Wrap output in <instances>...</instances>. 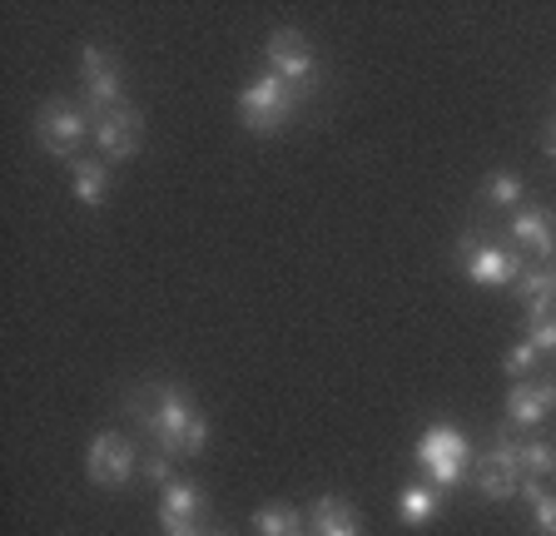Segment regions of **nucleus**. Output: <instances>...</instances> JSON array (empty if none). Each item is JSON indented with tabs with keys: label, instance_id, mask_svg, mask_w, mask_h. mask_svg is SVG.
<instances>
[{
	"label": "nucleus",
	"instance_id": "5",
	"mask_svg": "<svg viewBox=\"0 0 556 536\" xmlns=\"http://www.w3.org/2000/svg\"><path fill=\"white\" fill-rule=\"evenodd\" d=\"M521 477H527V467H521V443H511L507 432H497V437H492V447L482 452L477 487H482L486 501H511L521 492Z\"/></svg>",
	"mask_w": 556,
	"mask_h": 536
},
{
	"label": "nucleus",
	"instance_id": "1",
	"mask_svg": "<svg viewBox=\"0 0 556 536\" xmlns=\"http://www.w3.org/2000/svg\"><path fill=\"white\" fill-rule=\"evenodd\" d=\"M129 412H135V422L154 437V447L169 457H194L204 452L208 443V418L189 403L185 387H174V383H144L129 393L125 403Z\"/></svg>",
	"mask_w": 556,
	"mask_h": 536
},
{
	"label": "nucleus",
	"instance_id": "22",
	"mask_svg": "<svg viewBox=\"0 0 556 536\" xmlns=\"http://www.w3.org/2000/svg\"><path fill=\"white\" fill-rule=\"evenodd\" d=\"M536 362H542V353H536V343L527 339V343H517V348L507 353V373L517 378V383H527V373H532Z\"/></svg>",
	"mask_w": 556,
	"mask_h": 536
},
{
	"label": "nucleus",
	"instance_id": "20",
	"mask_svg": "<svg viewBox=\"0 0 556 536\" xmlns=\"http://www.w3.org/2000/svg\"><path fill=\"white\" fill-rule=\"evenodd\" d=\"M521 467H527V477H552L556 472V437L521 443Z\"/></svg>",
	"mask_w": 556,
	"mask_h": 536
},
{
	"label": "nucleus",
	"instance_id": "10",
	"mask_svg": "<svg viewBox=\"0 0 556 536\" xmlns=\"http://www.w3.org/2000/svg\"><path fill=\"white\" fill-rule=\"evenodd\" d=\"M94 150L104 154V159H135L139 144H144V115H139L135 105H119L110 110V115L94 119Z\"/></svg>",
	"mask_w": 556,
	"mask_h": 536
},
{
	"label": "nucleus",
	"instance_id": "25",
	"mask_svg": "<svg viewBox=\"0 0 556 536\" xmlns=\"http://www.w3.org/2000/svg\"><path fill=\"white\" fill-rule=\"evenodd\" d=\"M542 150L556 159V119H552V125H546V140H542Z\"/></svg>",
	"mask_w": 556,
	"mask_h": 536
},
{
	"label": "nucleus",
	"instance_id": "8",
	"mask_svg": "<svg viewBox=\"0 0 556 536\" xmlns=\"http://www.w3.org/2000/svg\"><path fill=\"white\" fill-rule=\"evenodd\" d=\"M135 467H139V457L125 432H100L90 443V452H85V472H90L94 487H129Z\"/></svg>",
	"mask_w": 556,
	"mask_h": 536
},
{
	"label": "nucleus",
	"instance_id": "11",
	"mask_svg": "<svg viewBox=\"0 0 556 536\" xmlns=\"http://www.w3.org/2000/svg\"><path fill=\"white\" fill-rule=\"evenodd\" d=\"M552 412H556V378L552 383H511L507 393L511 427H542Z\"/></svg>",
	"mask_w": 556,
	"mask_h": 536
},
{
	"label": "nucleus",
	"instance_id": "2",
	"mask_svg": "<svg viewBox=\"0 0 556 536\" xmlns=\"http://www.w3.org/2000/svg\"><path fill=\"white\" fill-rule=\"evenodd\" d=\"M413 457H417V467H422V477H428L432 487L452 492L467 477V467H472V443H467L457 427H447V422H432V427L417 437Z\"/></svg>",
	"mask_w": 556,
	"mask_h": 536
},
{
	"label": "nucleus",
	"instance_id": "26",
	"mask_svg": "<svg viewBox=\"0 0 556 536\" xmlns=\"http://www.w3.org/2000/svg\"><path fill=\"white\" fill-rule=\"evenodd\" d=\"M208 536H229V532H208Z\"/></svg>",
	"mask_w": 556,
	"mask_h": 536
},
{
	"label": "nucleus",
	"instance_id": "28",
	"mask_svg": "<svg viewBox=\"0 0 556 536\" xmlns=\"http://www.w3.org/2000/svg\"><path fill=\"white\" fill-rule=\"evenodd\" d=\"M308 536H313V532H308Z\"/></svg>",
	"mask_w": 556,
	"mask_h": 536
},
{
	"label": "nucleus",
	"instance_id": "23",
	"mask_svg": "<svg viewBox=\"0 0 556 536\" xmlns=\"http://www.w3.org/2000/svg\"><path fill=\"white\" fill-rule=\"evenodd\" d=\"M527 339L536 343V353H556V314H546V318H536V323H527Z\"/></svg>",
	"mask_w": 556,
	"mask_h": 536
},
{
	"label": "nucleus",
	"instance_id": "27",
	"mask_svg": "<svg viewBox=\"0 0 556 536\" xmlns=\"http://www.w3.org/2000/svg\"><path fill=\"white\" fill-rule=\"evenodd\" d=\"M552 279H556V268H552Z\"/></svg>",
	"mask_w": 556,
	"mask_h": 536
},
{
	"label": "nucleus",
	"instance_id": "3",
	"mask_svg": "<svg viewBox=\"0 0 556 536\" xmlns=\"http://www.w3.org/2000/svg\"><path fill=\"white\" fill-rule=\"evenodd\" d=\"M299 100H303V90H293L289 80H278V75H258V80L239 94V125L254 129V135H274V129H283L293 119Z\"/></svg>",
	"mask_w": 556,
	"mask_h": 536
},
{
	"label": "nucleus",
	"instance_id": "6",
	"mask_svg": "<svg viewBox=\"0 0 556 536\" xmlns=\"http://www.w3.org/2000/svg\"><path fill=\"white\" fill-rule=\"evenodd\" d=\"M80 80H85V115H90V125L125 105V80H119V71L110 65V55L100 46L80 50Z\"/></svg>",
	"mask_w": 556,
	"mask_h": 536
},
{
	"label": "nucleus",
	"instance_id": "21",
	"mask_svg": "<svg viewBox=\"0 0 556 536\" xmlns=\"http://www.w3.org/2000/svg\"><path fill=\"white\" fill-rule=\"evenodd\" d=\"M139 472H144L154 487H169L174 482V457L160 452V447H150V457H139Z\"/></svg>",
	"mask_w": 556,
	"mask_h": 536
},
{
	"label": "nucleus",
	"instance_id": "16",
	"mask_svg": "<svg viewBox=\"0 0 556 536\" xmlns=\"http://www.w3.org/2000/svg\"><path fill=\"white\" fill-rule=\"evenodd\" d=\"M160 512H169V516H204L208 512V497H204V487H194V482H185V477H174L169 487H160Z\"/></svg>",
	"mask_w": 556,
	"mask_h": 536
},
{
	"label": "nucleus",
	"instance_id": "18",
	"mask_svg": "<svg viewBox=\"0 0 556 536\" xmlns=\"http://www.w3.org/2000/svg\"><path fill=\"white\" fill-rule=\"evenodd\" d=\"M517 497L536 512V526H542L546 536H556V497H552V492H546L536 477H521V492H517Z\"/></svg>",
	"mask_w": 556,
	"mask_h": 536
},
{
	"label": "nucleus",
	"instance_id": "12",
	"mask_svg": "<svg viewBox=\"0 0 556 536\" xmlns=\"http://www.w3.org/2000/svg\"><path fill=\"white\" fill-rule=\"evenodd\" d=\"M511 233H517V244L527 248L536 264L556 258V214L552 209H542V204H532V209H517V214H511Z\"/></svg>",
	"mask_w": 556,
	"mask_h": 536
},
{
	"label": "nucleus",
	"instance_id": "24",
	"mask_svg": "<svg viewBox=\"0 0 556 536\" xmlns=\"http://www.w3.org/2000/svg\"><path fill=\"white\" fill-rule=\"evenodd\" d=\"M160 532L164 536H208L194 516H169V512H160Z\"/></svg>",
	"mask_w": 556,
	"mask_h": 536
},
{
	"label": "nucleus",
	"instance_id": "7",
	"mask_svg": "<svg viewBox=\"0 0 556 536\" xmlns=\"http://www.w3.org/2000/svg\"><path fill=\"white\" fill-rule=\"evenodd\" d=\"M457 258H463L467 279L486 283V289H517V279H521V258L517 254H507V248H497V244H482V239H472V233L457 244Z\"/></svg>",
	"mask_w": 556,
	"mask_h": 536
},
{
	"label": "nucleus",
	"instance_id": "17",
	"mask_svg": "<svg viewBox=\"0 0 556 536\" xmlns=\"http://www.w3.org/2000/svg\"><path fill=\"white\" fill-rule=\"evenodd\" d=\"M254 532L258 536H308V526H303L299 507L274 501V507H258V512H254Z\"/></svg>",
	"mask_w": 556,
	"mask_h": 536
},
{
	"label": "nucleus",
	"instance_id": "4",
	"mask_svg": "<svg viewBox=\"0 0 556 536\" xmlns=\"http://www.w3.org/2000/svg\"><path fill=\"white\" fill-rule=\"evenodd\" d=\"M85 135H94L90 115L75 105H65V100H46L40 105V115H35V140H40V150L55 154V159H80V144Z\"/></svg>",
	"mask_w": 556,
	"mask_h": 536
},
{
	"label": "nucleus",
	"instance_id": "15",
	"mask_svg": "<svg viewBox=\"0 0 556 536\" xmlns=\"http://www.w3.org/2000/svg\"><path fill=\"white\" fill-rule=\"evenodd\" d=\"M70 194L80 199L85 209H100L110 199V164L104 159H75L70 164Z\"/></svg>",
	"mask_w": 556,
	"mask_h": 536
},
{
	"label": "nucleus",
	"instance_id": "19",
	"mask_svg": "<svg viewBox=\"0 0 556 536\" xmlns=\"http://www.w3.org/2000/svg\"><path fill=\"white\" fill-rule=\"evenodd\" d=\"M521 194H527V184L511 169H497V175L486 179V204L492 209H521Z\"/></svg>",
	"mask_w": 556,
	"mask_h": 536
},
{
	"label": "nucleus",
	"instance_id": "13",
	"mask_svg": "<svg viewBox=\"0 0 556 536\" xmlns=\"http://www.w3.org/2000/svg\"><path fill=\"white\" fill-rule=\"evenodd\" d=\"M308 532L313 536H363V526H358V512L343 497H318L308 512Z\"/></svg>",
	"mask_w": 556,
	"mask_h": 536
},
{
	"label": "nucleus",
	"instance_id": "9",
	"mask_svg": "<svg viewBox=\"0 0 556 536\" xmlns=\"http://www.w3.org/2000/svg\"><path fill=\"white\" fill-rule=\"evenodd\" d=\"M268 75H278V80H289L293 90L308 94L313 90V75H318V55H313V46L299 36V30H274L268 36Z\"/></svg>",
	"mask_w": 556,
	"mask_h": 536
},
{
	"label": "nucleus",
	"instance_id": "14",
	"mask_svg": "<svg viewBox=\"0 0 556 536\" xmlns=\"http://www.w3.org/2000/svg\"><path fill=\"white\" fill-rule=\"evenodd\" d=\"M442 501H447V492H438L432 482H407V487L397 492V522L403 526H428L432 516L442 512Z\"/></svg>",
	"mask_w": 556,
	"mask_h": 536
}]
</instances>
